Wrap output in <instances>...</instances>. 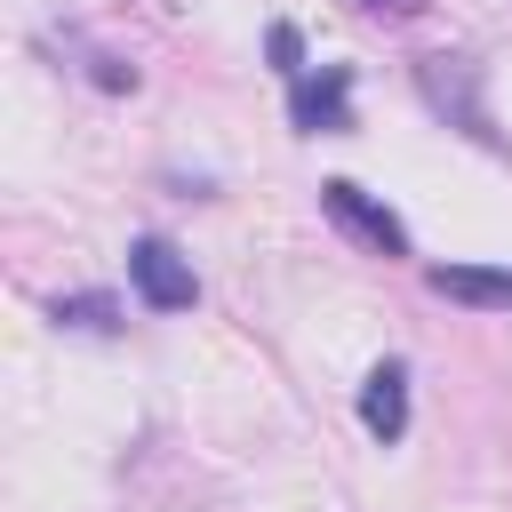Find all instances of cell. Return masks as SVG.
I'll use <instances>...</instances> for the list:
<instances>
[{
    "instance_id": "8992f818",
    "label": "cell",
    "mask_w": 512,
    "mask_h": 512,
    "mask_svg": "<svg viewBox=\"0 0 512 512\" xmlns=\"http://www.w3.org/2000/svg\"><path fill=\"white\" fill-rule=\"evenodd\" d=\"M360 424H368L376 440H400V432H408V368H400V360H376V368H368V384H360Z\"/></svg>"
},
{
    "instance_id": "6da1fadb",
    "label": "cell",
    "mask_w": 512,
    "mask_h": 512,
    "mask_svg": "<svg viewBox=\"0 0 512 512\" xmlns=\"http://www.w3.org/2000/svg\"><path fill=\"white\" fill-rule=\"evenodd\" d=\"M416 88H424V104H432V112H448L464 136L496 144L488 104H480V64H472V56H424V64H416Z\"/></svg>"
},
{
    "instance_id": "3957f363",
    "label": "cell",
    "mask_w": 512,
    "mask_h": 512,
    "mask_svg": "<svg viewBox=\"0 0 512 512\" xmlns=\"http://www.w3.org/2000/svg\"><path fill=\"white\" fill-rule=\"evenodd\" d=\"M320 208H328V216H336L352 240H368L376 256H408V224H400L384 200H368L352 176H328V184H320Z\"/></svg>"
},
{
    "instance_id": "9c48e42d",
    "label": "cell",
    "mask_w": 512,
    "mask_h": 512,
    "mask_svg": "<svg viewBox=\"0 0 512 512\" xmlns=\"http://www.w3.org/2000/svg\"><path fill=\"white\" fill-rule=\"evenodd\" d=\"M360 8H392V0H360Z\"/></svg>"
},
{
    "instance_id": "52a82bcc",
    "label": "cell",
    "mask_w": 512,
    "mask_h": 512,
    "mask_svg": "<svg viewBox=\"0 0 512 512\" xmlns=\"http://www.w3.org/2000/svg\"><path fill=\"white\" fill-rule=\"evenodd\" d=\"M48 312H56L64 328H88V336H112V328H120V304H112L104 288H72V296H56Z\"/></svg>"
},
{
    "instance_id": "277c9868",
    "label": "cell",
    "mask_w": 512,
    "mask_h": 512,
    "mask_svg": "<svg viewBox=\"0 0 512 512\" xmlns=\"http://www.w3.org/2000/svg\"><path fill=\"white\" fill-rule=\"evenodd\" d=\"M288 120H296L304 136H344V128H352V72H344V64L304 72V80L288 88Z\"/></svg>"
},
{
    "instance_id": "ba28073f",
    "label": "cell",
    "mask_w": 512,
    "mask_h": 512,
    "mask_svg": "<svg viewBox=\"0 0 512 512\" xmlns=\"http://www.w3.org/2000/svg\"><path fill=\"white\" fill-rule=\"evenodd\" d=\"M264 48H272V64H280L288 80H304V40H296V24H272V32H264Z\"/></svg>"
},
{
    "instance_id": "5b68a950",
    "label": "cell",
    "mask_w": 512,
    "mask_h": 512,
    "mask_svg": "<svg viewBox=\"0 0 512 512\" xmlns=\"http://www.w3.org/2000/svg\"><path fill=\"white\" fill-rule=\"evenodd\" d=\"M432 296L472 304V312H512V272L504 264H432Z\"/></svg>"
},
{
    "instance_id": "7a4b0ae2",
    "label": "cell",
    "mask_w": 512,
    "mask_h": 512,
    "mask_svg": "<svg viewBox=\"0 0 512 512\" xmlns=\"http://www.w3.org/2000/svg\"><path fill=\"white\" fill-rule=\"evenodd\" d=\"M128 280H136V296H144L152 312H192V296H200L192 256H176V240H160V232L128 240Z\"/></svg>"
}]
</instances>
